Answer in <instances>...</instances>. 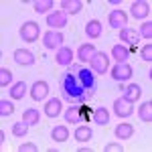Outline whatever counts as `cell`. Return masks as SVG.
<instances>
[{
    "mask_svg": "<svg viewBox=\"0 0 152 152\" xmlns=\"http://www.w3.org/2000/svg\"><path fill=\"white\" fill-rule=\"evenodd\" d=\"M28 128H31V126H28L24 120H20V122H16V124L12 126V134H14V136H24V134L28 132Z\"/></svg>",
    "mask_w": 152,
    "mask_h": 152,
    "instance_id": "f546056e",
    "label": "cell"
},
{
    "mask_svg": "<svg viewBox=\"0 0 152 152\" xmlns=\"http://www.w3.org/2000/svg\"><path fill=\"white\" fill-rule=\"evenodd\" d=\"M24 94H26V83L24 81H18L12 85V89H10L12 99H20V97H24Z\"/></svg>",
    "mask_w": 152,
    "mask_h": 152,
    "instance_id": "83f0119b",
    "label": "cell"
},
{
    "mask_svg": "<svg viewBox=\"0 0 152 152\" xmlns=\"http://www.w3.org/2000/svg\"><path fill=\"white\" fill-rule=\"evenodd\" d=\"M132 134H134V126H132V124H128V122L118 124V126H116V136L120 138V140H128Z\"/></svg>",
    "mask_w": 152,
    "mask_h": 152,
    "instance_id": "d6986e66",
    "label": "cell"
},
{
    "mask_svg": "<svg viewBox=\"0 0 152 152\" xmlns=\"http://www.w3.org/2000/svg\"><path fill=\"white\" fill-rule=\"evenodd\" d=\"M75 71H77V75H79V79H81L85 91H95L97 81H95V77H94V71L85 69V67H79V69H75Z\"/></svg>",
    "mask_w": 152,
    "mask_h": 152,
    "instance_id": "3957f363",
    "label": "cell"
},
{
    "mask_svg": "<svg viewBox=\"0 0 152 152\" xmlns=\"http://www.w3.org/2000/svg\"><path fill=\"white\" fill-rule=\"evenodd\" d=\"M130 12H132V16L138 18V20L148 18V16H150V4L144 2V0H138V2H134V4L130 6Z\"/></svg>",
    "mask_w": 152,
    "mask_h": 152,
    "instance_id": "8992f818",
    "label": "cell"
},
{
    "mask_svg": "<svg viewBox=\"0 0 152 152\" xmlns=\"http://www.w3.org/2000/svg\"><path fill=\"white\" fill-rule=\"evenodd\" d=\"M107 23L112 28H126V24H128V16H126V12L124 10H112L107 14Z\"/></svg>",
    "mask_w": 152,
    "mask_h": 152,
    "instance_id": "277c9868",
    "label": "cell"
},
{
    "mask_svg": "<svg viewBox=\"0 0 152 152\" xmlns=\"http://www.w3.org/2000/svg\"><path fill=\"white\" fill-rule=\"evenodd\" d=\"M120 39L126 43V45H138V41H140V35L136 33V31H132V28H122L120 31Z\"/></svg>",
    "mask_w": 152,
    "mask_h": 152,
    "instance_id": "5bb4252c",
    "label": "cell"
},
{
    "mask_svg": "<svg viewBox=\"0 0 152 152\" xmlns=\"http://www.w3.org/2000/svg\"><path fill=\"white\" fill-rule=\"evenodd\" d=\"M45 114L49 118H57L61 114V99H57V97L49 99L47 104H45Z\"/></svg>",
    "mask_w": 152,
    "mask_h": 152,
    "instance_id": "ac0fdd59",
    "label": "cell"
},
{
    "mask_svg": "<svg viewBox=\"0 0 152 152\" xmlns=\"http://www.w3.org/2000/svg\"><path fill=\"white\" fill-rule=\"evenodd\" d=\"M142 59L144 61H152V45H144V49H142Z\"/></svg>",
    "mask_w": 152,
    "mask_h": 152,
    "instance_id": "836d02e7",
    "label": "cell"
},
{
    "mask_svg": "<svg viewBox=\"0 0 152 152\" xmlns=\"http://www.w3.org/2000/svg\"><path fill=\"white\" fill-rule=\"evenodd\" d=\"M73 61V51L69 47H61L57 51V63L59 65H69Z\"/></svg>",
    "mask_w": 152,
    "mask_h": 152,
    "instance_id": "44dd1931",
    "label": "cell"
},
{
    "mask_svg": "<svg viewBox=\"0 0 152 152\" xmlns=\"http://www.w3.org/2000/svg\"><path fill=\"white\" fill-rule=\"evenodd\" d=\"M85 33L91 39H97V37L102 35V23L99 20H89V23L85 24Z\"/></svg>",
    "mask_w": 152,
    "mask_h": 152,
    "instance_id": "d4e9b609",
    "label": "cell"
},
{
    "mask_svg": "<svg viewBox=\"0 0 152 152\" xmlns=\"http://www.w3.org/2000/svg\"><path fill=\"white\" fill-rule=\"evenodd\" d=\"M12 112H14L12 102L10 99H2V102H0V114H2V116H10Z\"/></svg>",
    "mask_w": 152,
    "mask_h": 152,
    "instance_id": "4dcf8cb0",
    "label": "cell"
},
{
    "mask_svg": "<svg viewBox=\"0 0 152 152\" xmlns=\"http://www.w3.org/2000/svg\"><path fill=\"white\" fill-rule=\"evenodd\" d=\"M53 0H37L35 2V10L41 12V14H45V12H51V8H53Z\"/></svg>",
    "mask_w": 152,
    "mask_h": 152,
    "instance_id": "f1b7e54d",
    "label": "cell"
},
{
    "mask_svg": "<svg viewBox=\"0 0 152 152\" xmlns=\"http://www.w3.org/2000/svg\"><path fill=\"white\" fill-rule=\"evenodd\" d=\"M138 116L142 122H152V102H144L138 110Z\"/></svg>",
    "mask_w": 152,
    "mask_h": 152,
    "instance_id": "484cf974",
    "label": "cell"
},
{
    "mask_svg": "<svg viewBox=\"0 0 152 152\" xmlns=\"http://www.w3.org/2000/svg\"><path fill=\"white\" fill-rule=\"evenodd\" d=\"M95 53H97V51H95V45L85 43V45H81V47H79V51H77V57H79V61H83V63H85V61L89 63Z\"/></svg>",
    "mask_w": 152,
    "mask_h": 152,
    "instance_id": "9a60e30c",
    "label": "cell"
},
{
    "mask_svg": "<svg viewBox=\"0 0 152 152\" xmlns=\"http://www.w3.org/2000/svg\"><path fill=\"white\" fill-rule=\"evenodd\" d=\"M39 35H41V31H39V24L35 20H28V23H24L20 26V37H23V41H26V43L37 41Z\"/></svg>",
    "mask_w": 152,
    "mask_h": 152,
    "instance_id": "7a4b0ae2",
    "label": "cell"
},
{
    "mask_svg": "<svg viewBox=\"0 0 152 152\" xmlns=\"http://www.w3.org/2000/svg\"><path fill=\"white\" fill-rule=\"evenodd\" d=\"M12 83V71L10 69H0V85H10Z\"/></svg>",
    "mask_w": 152,
    "mask_h": 152,
    "instance_id": "1f68e13d",
    "label": "cell"
},
{
    "mask_svg": "<svg viewBox=\"0 0 152 152\" xmlns=\"http://www.w3.org/2000/svg\"><path fill=\"white\" fill-rule=\"evenodd\" d=\"M91 138V128L89 126H79L75 130V140L77 142H87Z\"/></svg>",
    "mask_w": 152,
    "mask_h": 152,
    "instance_id": "4316f807",
    "label": "cell"
},
{
    "mask_svg": "<svg viewBox=\"0 0 152 152\" xmlns=\"http://www.w3.org/2000/svg\"><path fill=\"white\" fill-rule=\"evenodd\" d=\"M114 112H116L120 118H128V116H132V112H134V105H132V102L120 97V99L114 102Z\"/></svg>",
    "mask_w": 152,
    "mask_h": 152,
    "instance_id": "ba28073f",
    "label": "cell"
},
{
    "mask_svg": "<svg viewBox=\"0 0 152 152\" xmlns=\"http://www.w3.org/2000/svg\"><path fill=\"white\" fill-rule=\"evenodd\" d=\"M140 94H142V89H140V85H136V83H130L128 87L124 89V99H128V102H138L140 99Z\"/></svg>",
    "mask_w": 152,
    "mask_h": 152,
    "instance_id": "2e32d148",
    "label": "cell"
},
{
    "mask_svg": "<svg viewBox=\"0 0 152 152\" xmlns=\"http://www.w3.org/2000/svg\"><path fill=\"white\" fill-rule=\"evenodd\" d=\"M51 136H53L55 142H67V138H69V130H67V126H55L53 132H51Z\"/></svg>",
    "mask_w": 152,
    "mask_h": 152,
    "instance_id": "cb8c5ba5",
    "label": "cell"
},
{
    "mask_svg": "<svg viewBox=\"0 0 152 152\" xmlns=\"http://www.w3.org/2000/svg\"><path fill=\"white\" fill-rule=\"evenodd\" d=\"M65 120H67L69 124H79V122H81V110L75 107V105L67 107V110H65Z\"/></svg>",
    "mask_w": 152,
    "mask_h": 152,
    "instance_id": "7402d4cb",
    "label": "cell"
},
{
    "mask_svg": "<svg viewBox=\"0 0 152 152\" xmlns=\"http://www.w3.org/2000/svg\"><path fill=\"white\" fill-rule=\"evenodd\" d=\"M61 91H63V97L67 102H85V87H83V83L75 69L63 75Z\"/></svg>",
    "mask_w": 152,
    "mask_h": 152,
    "instance_id": "6da1fadb",
    "label": "cell"
},
{
    "mask_svg": "<svg viewBox=\"0 0 152 152\" xmlns=\"http://www.w3.org/2000/svg\"><path fill=\"white\" fill-rule=\"evenodd\" d=\"M112 55H114V59H116L118 63H126L128 57H130V49L126 47V45H114Z\"/></svg>",
    "mask_w": 152,
    "mask_h": 152,
    "instance_id": "e0dca14e",
    "label": "cell"
},
{
    "mask_svg": "<svg viewBox=\"0 0 152 152\" xmlns=\"http://www.w3.org/2000/svg\"><path fill=\"white\" fill-rule=\"evenodd\" d=\"M14 61L18 65H33L35 63V55L28 49H16L14 51Z\"/></svg>",
    "mask_w": 152,
    "mask_h": 152,
    "instance_id": "7c38bea8",
    "label": "cell"
},
{
    "mask_svg": "<svg viewBox=\"0 0 152 152\" xmlns=\"http://www.w3.org/2000/svg\"><path fill=\"white\" fill-rule=\"evenodd\" d=\"M89 63H91V71H94V73H99V75L105 73L107 67H110V61H107V55H105V53H95Z\"/></svg>",
    "mask_w": 152,
    "mask_h": 152,
    "instance_id": "5b68a950",
    "label": "cell"
},
{
    "mask_svg": "<svg viewBox=\"0 0 152 152\" xmlns=\"http://www.w3.org/2000/svg\"><path fill=\"white\" fill-rule=\"evenodd\" d=\"M47 24L53 28H63L67 24V12L59 10V12H49L47 14Z\"/></svg>",
    "mask_w": 152,
    "mask_h": 152,
    "instance_id": "30bf717a",
    "label": "cell"
},
{
    "mask_svg": "<svg viewBox=\"0 0 152 152\" xmlns=\"http://www.w3.org/2000/svg\"><path fill=\"white\" fill-rule=\"evenodd\" d=\"M83 8V2L79 0H61V10L67 14H77Z\"/></svg>",
    "mask_w": 152,
    "mask_h": 152,
    "instance_id": "4fadbf2b",
    "label": "cell"
},
{
    "mask_svg": "<svg viewBox=\"0 0 152 152\" xmlns=\"http://www.w3.org/2000/svg\"><path fill=\"white\" fill-rule=\"evenodd\" d=\"M43 45L47 49H57L63 45V35L59 33V31H49V33H45V37H43Z\"/></svg>",
    "mask_w": 152,
    "mask_h": 152,
    "instance_id": "9c48e42d",
    "label": "cell"
},
{
    "mask_svg": "<svg viewBox=\"0 0 152 152\" xmlns=\"http://www.w3.org/2000/svg\"><path fill=\"white\" fill-rule=\"evenodd\" d=\"M18 150H20V152H37V146L28 142V144H20V146H18Z\"/></svg>",
    "mask_w": 152,
    "mask_h": 152,
    "instance_id": "d590c367",
    "label": "cell"
},
{
    "mask_svg": "<svg viewBox=\"0 0 152 152\" xmlns=\"http://www.w3.org/2000/svg\"><path fill=\"white\" fill-rule=\"evenodd\" d=\"M112 77L116 81H128L130 77H132V67H130L128 63H118L116 67L112 69Z\"/></svg>",
    "mask_w": 152,
    "mask_h": 152,
    "instance_id": "52a82bcc",
    "label": "cell"
},
{
    "mask_svg": "<svg viewBox=\"0 0 152 152\" xmlns=\"http://www.w3.org/2000/svg\"><path fill=\"white\" fill-rule=\"evenodd\" d=\"M140 35L144 39H152V23H144L140 28Z\"/></svg>",
    "mask_w": 152,
    "mask_h": 152,
    "instance_id": "d6a6232c",
    "label": "cell"
},
{
    "mask_svg": "<svg viewBox=\"0 0 152 152\" xmlns=\"http://www.w3.org/2000/svg\"><path fill=\"white\" fill-rule=\"evenodd\" d=\"M94 122L97 126H107L110 124V112L105 107H97L94 112Z\"/></svg>",
    "mask_w": 152,
    "mask_h": 152,
    "instance_id": "ffe728a7",
    "label": "cell"
},
{
    "mask_svg": "<svg viewBox=\"0 0 152 152\" xmlns=\"http://www.w3.org/2000/svg\"><path fill=\"white\" fill-rule=\"evenodd\" d=\"M105 152H124V148L120 146V144H105Z\"/></svg>",
    "mask_w": 152,
    "mask_h": 152,
    "instance_id": "e575fe53",
    "label": "cell"
},
{
    "mask_svg": "<svg viewBox=\"0 0 152 152\" xmlns=\"http://www.w3.org/2000/svg\"><path fill=\"white\" fill-rule=\"evenodd\" d=\"M49 95V85L45 81H35L33 87H31V97L35 102H43L45 97Z\"/></svg>",
    "mask_w": 152,
    "mask_h": 152,
    "instance_id": "8fae6325",
    "label": "cell"
},
{
    "mask_svg": "<svg viewBox=\"0 0 152 152\" xmlns=\"http://www.w3.org/2000/svg\"><path fill=\"white\" fill-rule=\"evenodd\" d=\"M23 120L28 126H35V124H39V120H41V114H39V110H35V107H28V110H24Z\"/></svg>",
    "mask_w": 152,
    "mask_h": 152,
    "instance_id": "603a6c76",
    "label": "cell"
}]
</instances>
